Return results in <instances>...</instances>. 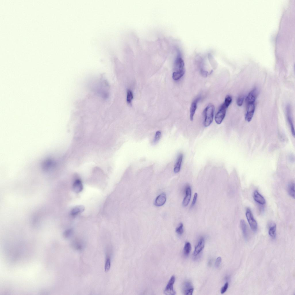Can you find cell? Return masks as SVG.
<instances>
[{
  "label": "cell",
  "mask_w": 295,
  "mask_h": 295,
  "mask_svg": "<svg viewBox=\"0 0 295 295\" xmlns=\"http://www.w3.org/2000/svg\"><path fill=\"white\" fill-rule=\"evenodd\" d=\"M174 70L173 73L172 77L174 80H177L183 76L185 71L184 63L181 57H179L177 58Z\"/></svg>",
  "instance_id": "obj_1"
},
{
  "label": "cell",
  "mask_w": 295,
  "mask_h": 295,
  "mask_svg": "<svg viewBox=\"0 0 295 295\" xmlns=\"http://www.w3.org/2000/svg\"><path fill=\"white\" fill-rule=\"evenodd\" d=\"M214 110V106L211 104L208 105L205 109L204 114L205 118L204 125L205 127L208 126L212 122Z\"/></svg>",
  "instance_id": "obj_2"
},
{
  "label": "cell",
  "mask_w": 295,
  "mask_h": 295,
  "mask_svg": "<svg viewBox=\"0 0 295 295\" xmlns=\"http://www.w3.org/2000/svg\"><path fill=\"white\" fill-rule=\"evenodd\" d=\"M245 216L251 229L254 232H256L258 229L257 222L254 218L252 212L249 208L247 209Z\"/></svg>",
  "instance_id": "obj_3"
},
{
  "label": "cell",
  "mask_w": 295,
  "mask_h": 295,
  "mask_svg": "<svg viewBox=\"0 0 295 295\" xmlns=\"http://www.w3.org/2000/svg\"><path fill=\"white\" fill-rule=\"evenodd\" d=\"M227 109L222 105L220 107L215 117V121L217 124H220L222 123L225 117Z\"/></svg>",
  "instance_id": "obj_4"
},
{
  "label": "cell",
  "mask_w": 295,
  "mask_h": 295,
  "mask_svg": "<svg viewBox=\"0 0 295 295\" xmlns=\"http://www.w3.org/2000/svg\"><path fill=\"white\" fill-rule=\"evenodd\" d=\"M255 109L254 103L247 104L245 118L246 121L250 122L252 120Z\"/></svg>",
  "instance_id": "obj_5"
},
{
  "label": "cell",
  "mask_w": 295,
  "mask_h": 295,
  "mask_svg": "<svg viewBox=\"0 0 295 295\" xmlns=\"http://www.w3.org/2000/svg\"><path fill=\"white\" fill-rule=\"evenodd\" d=\"M175 278L174 276H173L170 279L164 291V293L166 295H173L176 294V292L174 291L173 285L175 282Z\"/></svg>",
  "instance_id": "obj_6"
},
{
  "label": "cell",
  "mask_w": 295,
  "mask_h": 295,
  "mask_svg": "<svg viewBox=\"0 0 295 295\" xmlns=\"http://www.w3.org/2000/svg\"><path fill=\"white\" fill-rule=\"evenodd\" d=\"M257 95V90L254 88L248 94L245 99L247 104L254 103Z\"/></svg>",
  "instance_id": "obj_7"
},
{
  "label": "cell",
  "mask_w": 295,
  "mask_h": 295,
  "mask_svg": "<svg viewBox=\"0 0 295 295\" xmlns=\"http://www.w3.org/2000/svg\"><path fill=\"white\" fill-rule=\"evenodd\" d=\"M73 191L77 193L81 192L83 188V186L81 180L79 179H76L73 184L72 186Z\"/></svg>",
  "instance_id": "obj_8"
},
{
  "label": "cell",
  "mask_w": 295,
  "mask_h": 295,
  "mask_svg": "<svg viewBox=\"0 0 295 295\" xmlns=\"http://www.w3.org/2000/svg\"><path fill=\"white\" fill-rule=\"evenodd\" d=\"M253 198L256 202L260 205H264L266 203L264 198L257 190H255L254 192Z\"/></svg>",
  "instance_id": "obj_9"
},
{
  "label": "cell",
  "mask_w": 295,
  "mask_h": 295,
  "mask_svg": "<svg viewBox=\"0 0 295 295\" xmlns=\"http://www.w3.org/2000/svg\"><path fill=\"white\" fill-rule=\"evenodd\" d=\"M166 201V196L164 193H162L158 196L156 198L154 202V205L157 207L163 205Z\"/></svg>",
  "instance_id": "obj_10"
},
{
  "label": "cell",
  "mask_w": 295,
  "mask_h": 295,
  "mask_svg": "<svg viewBox=\"0 0 295 295\" xmlns=\"http://www.w3.org/2000/svg\"><path fill=\"white\" fill-rule=\"evenodd\" d=\"M200 97H198L195 99L192 103L190 108V118L191 121H192L194 116L197 108L198 102L200 99Z\"/></svg>",
  "instance_id": "obj_11"
},
{
  "label": "cell",
  "mask_w": 295,
  "mask_h": 295,
  "mask_svg": "<svg viewBox=\"0 0 295 295\" xmlns=\"http://www.w3.org/2000/svg\"><path fill=\"white\" fill-rule=\"evenodd\" d=\"M183 291L185 295H192L194 291V288L189 282H185L183 285Z\"/></svg>",
  "instance_id": "obj_12"
},
{
  "label": "cell",
  "mask_w": 295,
  "mask_h": 295,
  "mask_svg": "<svg viewBox=\"0 0 295 295\" xmlns=\"http://www.w3.org/2000/svg\"><path fill=\"white\" fill-rule=\"evenodd\" d=\"M286 111L287 114V119L288 122L291 127V132L293 136H295V132L294 126L292 123L291 116L290 108L289 105H287L286 107Z\"/></svg>",
  "instance_id": "obj_13"
},
{
  "label": "cell",
  "mask_w": 295,
  "mask_h": 295,
  "mask_svg": "<svg viewBox=\"0 0 295 295\" xmlns=\"http://www.w3.org/2000/svg\"><path fill=\"white\" fill-rule=\"evenodd\" d=\"M205 245V240L203 238H201L199 241L197 245L195 247L193 253L194 256L197 255L202 250L204 247Z\"/></svg>",
  "instance_id": "obj_14"
},
{
  "label": "cell",
  "mask_w": 295,
  "mask_h": 295,
  "mask_svg": "<svg viewBox=\"0 0 295 295\" xmlns=\"http://www.w3.org/2000/svg\"><path fill=\"white\" fill-rule=\"evenodd\" d=\"M191 196V190L190 187H187L186 188V196L183 201V205L184 206H186L189 203Z\"/></svg>",
  "instance_id": "obj_15"
},
{
  "label": "cell",
  "mask_w": 295,
  "mask_h": 295,
  "mask_svg": "<svg viewBox=\"0 0 295 295\" xmlns=\"http://www.w3.org/2000/svg\"><path fill=\"white\" fill-rule=\"evenodd\" d=\"M183 158V154L182 153L179 154L177 157L174 168V171L175 173H177L180 171Z\"/></svg>",
  "instance_id": "obj_16"
},
{
  "label": "cell",
  "mask_w": 295,
  "mask_h": 295,
  "mask_svg": "<svg viewBox=\"0 0 295 295\" xmlns=\"http://www.w3.org/2000/svg\"><path fill=\"white\" fill-rule=\"evenodd\" d=\"M240 225L244 238L245 240H247L248 238V232L246 223L244 220L242 219L240 220Z\"/></svg>",
  "instance_id": "obj_17"
},
{
  "label": "cell",
  "mask_w": 295,
  "mask_h": 295,
  "mask_svg": "<svg viewBox=\"0 0 295 295\" xmlns=\"http://www.w3.org/2000/svg\"><path fill=\"white\" fill-rule=\"evenodd\" d=\"M84 210V207L82 205H78L74 207L71 210V215L75 216L83 212Z\"/></svg>",
  "instance_id": "obj_18"
},
{
  "label": "cell",
  "mask_w": 295,
  "mask_h": 295,
  "mask_svg": "<svg viewBox=\"0 0 295 295\" xmlns=\"http://www.w3.org/2000/svg\"><path fill=\"white\" fill-rule=\"evenodd\" d=\"M288 192L289 195L292 198H295V184L293 182L290 183L288 187Z\"/></svg>",
  "instance_id": "obj_19"
},
{
  "label": "cell",
  "mask_w": 295,
  "mask_h": 295,
  "mask_svg": "<svg viewBox=\"0 0 295 295\" xmlns=\"http://www.w3.org/2000/svg\"><path fill=\"white\" fill-rule=\"evenodd\" d=\"M276 226L274 224L269 228L268 230V234L273 239H275L276 237Z\"/></svg>",
  "instance_id": "obj_20"
},
{
  "label": "cell",
  "mask_w": 295,
  "mask_h": 295,
  "mask_svg": "<svg viewBox=\"0 0 295 295\" xmlns=\"http://www.w3.org/2000/svg\"><path fill=\"white\" fill-rule=\"evenodd\" d=\"M191 249V246L190 243L189 242H186L184 248V255L186 256H188L190 252Z\"/></svg>",
  "instance_id": "obj_21"
},
{
  "label": "cell",
  "mask_w": 295,
  "mask_h": 295,
  "mask_svg": "<svg viewBox=\"0 0 295 295\" xmlns=\"http://www.w3.org/2000/svg\"><path fill=\"white\" fill-rule=\"evenodd\" d=\"M232 101V98L231 96L227 95L225 98L224 101L222 105L227 108Z\"/></svg>",
  "instance_id": "obj_22"
},
{
  "label": "cell",
  "mask_w": 295,
  "mask_h": 295,
  "mask_svg": "<svg viewBox=\"0 0 295 295\" xmlns=\"http://www.w3.org/2000/svg\"><path fill=\"white\" fill-rule=\"evenodd\" d=\"M111 266V260L110 258L107 256L106 259L105 265V271L108 272Z\"/></svg>",
  "instance_id": "obj_23"
},
{
  "label": "cell",
  "mask_w": 295,
  "mask_h": 295,
  "mask_svg": "<svg viewBox=\"0 0 295 295\" xmlns=\"http://www.w3.org/2000/svg\"><path fill=\"white\" fill-rule=\"evenodd\" d=\"M161 132L159 131H157L156 132L153 140L154 143L155 144L158 141L161 137Z\"/></svg>",
  "instance_id": "obj_24"
},
{
  "label": "cell",
  "mask_w": 295,
  "mask_h": 295,
  "mask_svg": "<svg viewBox=\"0 0 295 295\" xmlns=\"http://www.w3.org/2000/svg\"><path fill=\"white\" fill-rule=\"evenodd\" d=\"M133 98V95L132 91L128 90L127 92V101L128 103H131Z\"/></svg>",
  "instance_id": "obj_25"
},
{
  "label": "cell",
  "mask_w": 295,
  "mask_h": 295,
  "mask_svg": "<svg viewBox=\"0 0 295 295\" xmlns=\"http://www.w3.org/2000/svg\"><path fill=\"white\" fill-rule=\"evenodd\" d=\"M183 225L182 223H181L179 226L176 228L175 231L178 234L181 235L183 233Z\"/></svg>",
  "instance_id": "obj_26"
},
{
  "label": "cell",
  "mask_w": 295,
  "mask_h": 295,
  "mask_svg": "<svg viewBox=\"0 0 295 295\" xmlns=\"http://www.w3.org/2000/svg\"><path fill=\"white\" fill-rule=\"evenodd\" d=\"M244 100V97L243 96H240L237 99V104L239 106H241L242 105Z\"/></svg>",
  "instance_id": "obj_27"
},
{
  "label": "cell",
  "mask_w": 295,
  "mask_h": 295,
  "mask_svg": "<svg viewBox=\"0 0 295 295\" xmlns=\"http://www.w3.org/2000/svg\"><path fill=\"white\" fill-rule=\"evenodd\" d=\"M72 232L73 230L72 229H68L66 230L64 233V237L66 238H68L72 235Z\"/></svg>",
  "instance_id": "obj_28"
},
{
  "label": "cell",
  "mask_w": 295,
  "mask_h": 295,
  "mask_svg": "<svg viewBox=\"0 0 295 295\" xmlns=\"http://www.w3.org/2000/svg\"><path fill=\"white\" fill-rule=\"evenodd\" d=\"M78 241L75 242L74 243L73 247L77 249L80 250L82 248V246L81 244Z\"/></svg>",
  "instance_id": "obj_29"
},
{
  "label": "cell",
  "mask_w": 295,
  "mask_h": 295,
  "mask_svg": "<svg viewBox=\"0 0 295 295\" xmlns=\"http://www.w3.org/2000/svg\"><path fill=\"white\" fill-rule=\"evenodd\" d=\"M228 282H226L224 286L222 288L221 291V294H223L225 293L228 287Z\"/></svg>",
  "instance_id": "obj_30"
},
{
  "label": "cell",
  "mask_w": 295,
  "mask_h": 295,
  "mask_svg": "<svg viewBox=\"0 0 295 295\" xmlns=\"http://www.w3.org/2000/svg\"><path fill=\"white\" fill-rule=\"evenodd\" d=\"M222 261V258L220 257H219L216 259L215 264V266L216 267H218L221 262Z\"/></svg>",
  "instance_id": "obj_31"
},
{
  "label": "cell",
  "mask_w": 295,
  "mask_h": 295,
  "mask_svg": "<svg viewBox=\"0 0 295 295\" xmlns=\"http://www.w3.org/2000/svg\"><path fill=\"white\" fill-rule=\"evenodd\" d=\"M197 193H195L194 194L193 200L191 204V207L193 206L195 204L197 198Z\"/></svg>",
  "instance_id": "obj_32"
},
{
  "label": "cell",
  "mask_w": 295,
  "mask_h": 295,
  "mask_svg": "<svg viewBox=\"0 0 295 295\" xmlns=\"http://www.w3.org/2000/svg\"><path fill=\"white\" fill-rule=\"evenodd\" d=\"M201 73L203 76L204 77H207L208 74V72L203 70L201 71Z\"/></svg>",
  "instance_id": "obj_33"
}]
</instances>
